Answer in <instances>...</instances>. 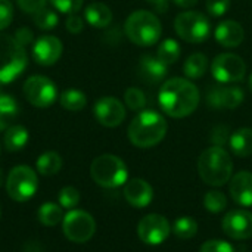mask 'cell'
Returning a JSON list of instances; mask_svg holds the SVG:
<instances>
[{
	"mask_svg": "<svg viewBox=\"0 0 252 252\" xmlns=\"http://www.w3.org/2000/svg\"><path fill=\"white\" fill-rule=\"evenodd\" d=\"M146 1L159 13H164L168 9V4H170V0H146Z\"/></svg>",
	"mask_w": 252,
	"mask_h": 252,
	"instance_id": "cell-43",
	"label": "cell"
},
{
	"mask_svg": "<svg viewBox=\"0 0 252 252\" xmlns=\"http://www.w3.org/2000/svg\"><path fill=\"white\" fill-rule=\"evenodd\" d=\"M34 22L41 30H52V28H55L58 25L59 18H58L56 12L53 9L43 7L41 10L34 13Z\"/></svg>",
	"mask_w": 252,
	"mask_h": 252,
	"instance_id": "cell-32",
	"label": "cell"
},
{
	"mask_svg": "<svg viewBox=\"0 0 252 252\" xmlns=\"http://www.w3.org/2000/svg\"><path fill=\"white\" fill-rule=\"evenodd\" d=\"M168 130L167 120L157 111H142L133 118L128 126L127 134L130 142L142 149L152 148L162 142Z\"/></svg>",
	"mask_w": 252,
	"mask_h": 252,
	"instance_id": "cell-2",
	"label": "cell"
},
{
	"mask_svg": "<svg viewBox=\"0 0 252 252\" xmlns=\"http://www.w3.org/2000/svg\"><path fill=\"white\" fill-rule=\"evenodd\" d=\"M3 185V173H1V170H0V186Z\"/></svg>",
	"mask_w": 252,
	"mask_h": 252,
	"instance_id": "cell-46",
	"label": "cell"
},
{
	"mask_svg": "<svg viewBox=\"0 0 252 252\" xmlns=\"http://www.w3.org/2000/svg\"><path fill=\"white\" fill-rule=\"evenodd\" d=\"M124 198L131 207L145 208L154 199V189L143 179H131L124 185Z\"/></svg>",
	"mask_w": 252,
	"mask_h": 252,
	"instance_id": "cell-17",
	"label": "cell"
},
{
	"mask_svg": "<svg viewBox=\"0 0 252 252\" xmlns=\"http://www.w3.org/2000/svg\"><path fill=\"white\" fill-rule=\"evenodd\" d=\"M171 233V226L168 220L161 214L145 216L137 226V235L140 241L146 245H161L167 241Z\"/></svg>",
	"mask_w": 252,
	"mask_h": 252,
	"instance_id": "cell-12",
	"label": "cell"
},
{
	"mask_svg": "<svg viewBox=\"0 0 252 252\" xmlns=\"http://www.w3.org/2000/svg\"><path fill=\"white\" fill-rule=\"evenodd\" d=\"M244 90L236 86H214L208 90L207 102L213 109H236L244 102Z\"/></svg>",
	"mask_w": 252,
	"mask_h": 252,
	"instance_id": "cell-15",
	"label": "cell"
},
{
	"mask_svg": "<svg viewBox=\"0 0 252 252\" xmlns=\"http://www.w3.org/2000/svg\"><path fill=\"white\" fill-rule=\"evenodd\" d=\"M19 7L27 13H37L46 4V0H18Z\"/></svg>",
	"mask_w": 252,
	"mask_h": 252,
	"instance_id": "cell-40",
	"label": "cell"
},
{
	"mask_svg": "<svg viewBox=\"0 0 252 252\" xmlns=\"http://www.w3.org/2000/svg\"><path fill=\"white\" fill-rule=\"evenodd\" d=\"M124 102L131 111H140L146 106V96L137 87H130L124 93Z\"/></svg>",
	"mask_w": 252,
	"mask_h": 252,
	"instance_id": "cell-33",
	"label": "cell"
},
{
	"mask_svg": "<svg viewBox=\"0 0 252 252\" xmlns=\"http://www.w3.org/2000/svg\"><path fill=\"white\" fill-rule=\"evenodd\" d=\"M37 217L40 220L41 224L53 227L58 223H61L63 220V213H62V207L53 202H46L38 208Z\"/></svg>",
	"mask_w": 252,
	"mask_h": 252,
	"instance_id": "cell-27",
	"label": "cell"
},
{
	"mask_svg": "<svg viewBox=\"0 0 252 252\" xmlns=\"http://www.w3.org/2000/svg\"><path fill=\"white\" fill-rule=\"evenodd\" d=\"M204 207L213 214H219L226 210L227 207V198L220 190H210L204 196Z\"/></svg>",
	"mask_w": 252,
	"mask_h": 252,
	"instance_id": "cell-31",
	"label": "cell"
},
{
	"mask_svg": "<svg viewBox=\"0 0 252 252\" xmlns=\"http://www.w3.org/2000/svg\"><path fill=\"white\" fill-rule=\"evenodd\" d=\"M179 7H185V9H189L192 6H195L198 3V0H173Z\"/></svg>",
	"mask_w": 252,
	"mask_h": 252,
	"instance_id": "cell-44",
	"label": "cell"
},
{
	"mask_svg": "<svg viewBox=\"0 0 252 252\" xmlns=\"http://www.w3.org/2000/svg\"><path fill=\"white\" fill-rule=\"evenodd\" d=\"M182 55V49H180V44L174 40V38H165L159 46H158V50H157V56L161 62H164L167 66L168 65H173L179 61Z\"/></svg>",
	"mask_w": 252,
	"mask_h": 252,
	"instance_id": "cell-26",
	"label": "cell"
},
{
	"mask_svg": "<svg viewBox=\"0 0 252 252\" xmlns=\"http://www.w3.org/2000/svg\"><path fill=\"white\" fill-rule=\"evenodd\" d=\"M214 37L220 46L233 49V47H238L244 41L245 31L239 22L233 19H226L217 25V28L214 30Z\"/></svg>",
	"mask_w": 252,
	"mask_h": 252,
	"instance_id": "cell-20",
	"label": "cell"
},
{
	"mask_svg": "<svg viewBox=\"0 0 252 252\" xmlns=\"http://www.w3.org/2000/svg\"><path fill=\"white\" fill-rule=\"evenodd\" d=\"M208 68V59L202 53H193L190 55L185 63H183V72L190 80H198L205 75Z\"/></svg>",
	"mask_w": 252,
	"mask_h": 252,
	"instance_id": "cell-24",
	"label": "cell"
},
{
	"mask_svg": "<svg viewBox=\"0 0 252 252\" xmlns=\"http://www.w3.org/2000/svg\"><path fill=\"white\" fill-rule=\"evenodd\" d=\"M211 74L220 84L238 83L247 74V63L239 55L221 53L214 58L211 63Z\"/></svg>",
	"mask_w": 252,
	"mask_h": 252,
	"instance_id": "cell-10",
	"label": "cell"
},
{
	"mask_svg": "<svg viewBox=\"0 0 252 252\" xmlns=\"http://www.w3.org/2000/svg\"><path fill=\"white\" fill-rule=\"evenodd\" d=\"M24 96L35 108H49L58 97L55 83L43 75H32L24 83Z\"/></svg>",
	"mask_w": 252,
	"mask_h": 252,
	"instance_id": "cell-11",
	"label": "cell"
},
{
	"mask_svg": "<svg viewBox=\"0 0 252 252\" xmlns=\"http://www.w3.org/2000/svg\"><path fill=\"white\" fill-rule=\"evenodd\" d=\"M198 173L204 183L210 186H223L232 179L233 162L223 146H211L205 149L198 159Z\"/></svg>",
	"mask_w": 252,
	"mask_h": 252,
	"instance_id": "cell-3",
	"label": "cell"
},
{
	"mask_svg": "<svg viewBox=\"0 0 252 252\" xmlns=\"http://www.w3.org/2000/svg\"><path fill=\"white\" fill-rule=\"evenodd\" d=\"M198 87L186 78L174 77L162 83L158 102L161 109L171 118H185L193 114L199 105Z\"/></svg>",
	"mask_w": 252,
	"mask_h": 252,
	"instance_id": "cell-1",
	"label": "cell"
},
{
	"mask_svg": "<svg viewBox=\"0 0 252 252\" xmlns=\"http://www.w3.org/2000/svg\"><path fill=\"white\" fill-rule=\"evenodd\" d=\"M90 176L99 186L115 189L127 183L128 170L121 158L111 154H103L93 159L90 165Z\"/></svg>",
	"mask_w": 252,
	"mask_h": 252,
	"instance_id": "cell-5",
	"label": "cell"
},
{
	"mask_svg": "<svg viewBox=\"0 0 252 252\" xmlns=\"http://www.w3.org/2000/svg\"><path fill=\"white\" fill-rule=\"evenodd\" d=\"M83 1L84 0H50L55 9H58L62 13H69V15H74L75 12H78L83 6Z\"/></svg>",
	"mask_w": 252,
	"mask_h": 252,
	"instance_id": "cell-36",
	"label": "cell"
},
{
	"mask_svg": "<svg viewBox=\"0 0 252 252\" xmlns=\"http://www.w3.org/2000/svg\"><path fill=\"white\" fill-rule=\"evenodd\" d=\"M80 204V192L72 186H65L59 192V205L66 210H74Z\"/></svg>",
	"mask_w": 252,
	"mask_h": 252,
	"instance_id": "cell-34",
	"label": "cell"
},
{
	"mask_svg": "<svg viewBox=\"0 0 252 252\" xmlns=\"http://www.w3.org/2000/svg\"><path fill=\"white\" fill-rule=\"evenodd\" d=\"M0 216H1V211H0Z\"/></svg>",
	"mask_w": 252,
	"mask_h": 252,
	"instance_id": "cell-47",
	"label": "cell"
},
{
	"mask_svg": "<svg viewBox=\"0 0 252 252\" xmlns=\"http://www.w3.org/2000/svg\"><path fill=\"white\" fill-rule=\"evenodd\" d=\"M230 149L238 157H250L252 155V128L244 127L236 130L233 134H230L229 139Z\"/></svg>",
	"mask_w": 252,
	"mask_h": 252,
	"instance_id": "cell-22",
	"label": "cell"
},
{
	"mask_svg": "<svg viewBox=\"0 0 252 252\" xmlns=\"http://www.w3.org/2000/svg\"><path fill=\"white\" fill-rule=\"evenodd\" d=\"M221 227L232 239H250L252 238V213L245 210H232L224 216Z\"/></svg>",
	"mask_w": 252,
	"mask_h": 252,
	"instance_id": "cell-14",
	"label": "cell"
},
{
	"mask_svg": "<svg viewBox=\"0 0 252 252\" xmlns=\"http://www.w3.org/2000/svg\"><path fill=\"white\" fill-rule=\"evenodd\" d=\"M66 30L72 34H78L83 31L84 28V24H83V19L77 15H69V18L66 19V24H65Z\"/></svg>",
	"mask_w": 252,
	"mask_h": 252,
	"instance_id": "cell-41",
	"label": "cell"
},
{
	"mask_svg": "<svg viewBox=\"0 0 252 252\" xmlns=\"http://www.w3.org/2000/svg\"><path fill=\"white\" fill-rule=\"evenodd\" d=\"M174 30L188 43H204L211 32L210 19L198 10H186L176 16Z\"/></svg>",
	"mask_w": 252,
	"mask_h": 252,
	"instance_id": "cell-7",
	"label": "cell"
},
{
	"mask_svg": "<svg viewBox=\"0 0 252 252\" xmlns=\"http://www.w3.org/2000/svg\"><path fill=\"white\" fill-rule=\"evenodd\" d=\"M15 40L21 44V46H28L32 43V32L30 28H19L16 32H15Z\"/></svg>",
	"mask_w": 252,
	"mask_h": 252,
	"instance_id": "cell-42",
	"label": "cell"
},
{
	"mask_svg": "<svg viewBox=\"0 0 252 252\" xmlns=\"http://www.w3.org/2000/svg\"><path fill=\"white\" fill-rule=\"evenodd\" d=\"M62 55V41L53 35H41L35 40L32 56L37 63L49 66L59 61Z\"/></svg>",
	"mask_w": 252,
	"mask_h": 252,
	"instance_id": "cell-16",
	"label": "cell"
},
{
	"mask_svg": "<svg viewBox=\"0 0 252 252\" xmlns=\"http://www.w3.org/2000/svg\"><path fill=\"white\" fill-rule=\"evenodd\" d=\"M167 68L168 66L164 62H161L158 56L143 55L139 61L137 74L145 84L154 86L164 81V78L167 77Z\"/></svg>",
	"mask_w": 252,
	"mask_h": 252,
	"instance_id": "cell-18",
	"label": "cell"
},
{
	"mask_svg": "<svg viewBox=\"0 0 252 252\" xmlns=\"http://www.w3.org/2000/svg\"><path fill=\"white\" fill-rule=\"evenodd\" d=\"M3 142H4V146L7 151L18 152L25 148V145L28 142V131L22 126H10L4 131Z\"/></svg>",
	"mask_w": 252,
	"mask_h": 252,
	"instance_id": "cell-23",
	"label": "cell"
},
{
	"mask_svg": "<svg viewBox=\"0 0 252 252\" xmlns=\"http://www.w3.org/2000/svg\"><path fill=\"white\" fill-rule=\"evenodd\" d=\"M62 229L66 239L74 244H86L96 232L94 219L83 210H71L62 220Z\"/></svg>",
	"mask_w": 252,
	"mask_h": 252,
	"instance_id": "cell-9",
	"label": "cell"
},
{
	"mask_svg": "<svg viewBox=\"0 0 252 252\" xmlns=\"http://www.w3.org/2000/svg\"><path fill=\"white\" fill-rule=\"evenodd\" d=\"M38 188L35 171L28 165H16L10 170L6 179V192L16 202L31 199Z\"/></svg>",
	"mask_w": 252,
	"mask_h": 252,
	"instance_id": "cell-8",
	"label": "cell"
},
{
	"mask_svg": "<svg viewBox=\"0 0 252 252\" xmlns=\"http://www.w3.org/2000/svg\"><path fill=\"white\" fill-rule=\"evenodd\" d=\"M28 62L25 47L15 37L0 34V84L13 81L24 72Z\"/></svg>",
	"mask_w": 252,
	"mask_h": 252,
	"instance_id": "cell-6",
	"label": "cell"
},
{
	"mask_svg": "<svg viewBox=\"0 0 252 252\" xmlns=\"http://www.w3.org/2000/svg\"><path fill=\"white\" fill-rule=\"evenodd\" d=\"M171 232L176 235V238L179 239H183V241H188V239H192L193 236H196L198 233V223L195 219L192 217H179L173 227H171Z\"/></svg>",
	"mask_w": 252,
	"mask_h": 252,
	"instance_id": "cell-30",
	"label": "cell"
},
{
	"mask_svg": "<svg viewBox=\"0 0 252 252\" xmlns=\"http://www.w3.org/2000/svg\"><path fill=\"white\" fill-rule=\"evenodd\" d=\"M35 167L37 171L43 176H55L62 168V158L58 152L49 151L38 157Z\"/></svg>",
	"mask_w": 252,
	"mask_h": 252,
	"instance_id": "cell-25",
	"label": "cell"
},
{
	"mask_svg": "<svg viewBox=\"0 0 252 252\" xmlns=\"http://www.w3.org/2000/svg\"><path fill=\"white\" fill-rule=\"evenodd\" d=\"M94 117L97 120L99 124H102L103 127H118L124 118H126V108L124 105L112 96H105L100 97L93 108Z\"/></svg>",
	"mask_w": 252,
	"mask_h": 252,
	"instance_id": "cell-13",
	"label": "cell"
},
{
	"mask_svg": "<svg viewBox=\"0 0 252 252\" xmlns=\"http://www.w3.org/2000/svg\"><path fill=\"white\" fill-rule=\"evenodd\" d=\"M229 139H230V133L226 126H217L213 130L211 142L214 143V146H223L226 142H229Z\"/></svg>",
	"mask_w": 252,
	"mask_h": 252,
	"instance_id": "cell-39",
	"label": "cell"
},
{
	"mask_svg": "<svg viewBox=\"0 0 252 252\" xmlns=\"http://www.w3.org/2000/svg\"><path fill=\"white\" fill-rule=\"evenodd\" d=\"M124 31L128 40L140 47H149L158 43L162 34V25L152 12L139 9L126 19Z\"/></svg>",
	"mask_w": 252,
	"mask_h": 252,
	"instance_id": "cell-4",
	"label": "cell"
},
{
	"mask_svg": "<svg viewBox=\"0 0 252 252\" xmlns=\"http://www.w3.org/2000/svg\"><path fill=\"white\" fill-rule=\"evenodd\" d=\"M18 115V103L13 97L0 93V131L9 127V123Z\"/></svg>",
	"mask_w": 252,
	"mask_h": 252,
	"instance_id": "cell-29",
	"label": "cell"
},
{
	"mask_svg": "<svg viewBox=\"0 0 252 252\" xmlns=\"http://www.w3.org/2000/svg\"><path fill=\"white\" fill-rule=\"evenodd\" d=\"M59 103L66 111H81L87 105V97L83 92L77 89H69L61 94Z\"/></svg>",
	"mask_w": 252,
	"mask_h": 252,
	"instance_id": "cell-28",
	"label": "cell"
},
{
	"mask_svg": "<svg viewBox=\"0 0 252 252\" xmlns=\"http://www.w3.org/2000/svg\"><path fill=\"white\" fill-rule=\"evenodd\" d=\"M248 84H250V90L252 92V74L250 75V80H248Z\"/></svg>",
	"mask_w": 252,
	"mask_h": 252,
	"instance_id": "cell-45",
	"label": "cell"
},
{
	"mask_svg": "<svg viewBox=\"0 0 252 252\" xmlns=\"http://www.w3.org/2000/svg\"><path fill=\"white\" fill-rule=\"evenodd\" d=\"M199 252H235V248L223 239H210L201 245Z\"/></svg>",
	"mask_w": 252,
	"mask_h": 252,
	"instance_id": "cell-35",
	"label": "cell"
},
{
	"mask_svg": "<svg viewBox=\"0 0 252 252\" xmlns=\"http://www.w3.org/2000/svg\"><path fill=\"white\" fill-rule=\"evenodd\" d=\"M205 7H207V12L211 16L219 18V16H223L229 10L230 0H207Z\"/></svg>",
	"mask_w": 252,
	"mask_h": 252,
	"instance_id": "cell-37",
	"label": "cell"
},
{
	"mask_svg": "<svg viewBox=\"0 0 252 252\" xmlns=\"http://www.w3.org/2000/svg\"><path fill=\"white\" fill-rule=\"evenodd\" d=\"M13 19V7L10 0H0V30L9 27Z\"/></svg>",
	"mask_w": 252,
	"mask_h": 252,
	"instance_id": "cell-38",
	"label": "cell"
},
{
	"mask_svg": "<svg viewBox=\"0 0 252 252\" xmlns=\"http://www.w3.org/2000/svg\"><path fill=\"white\" fill-rule=\"evenodd\" d=\"M86 21L94 28H105L112 22V12L111 9L102 1L90 3L84 10Z\"/></svg>",
	"mask_w": 252,
	"mask_h": 252,
	"instance_id": "cell-21",
	"label": "cell"
},
{
	"mask_svg": "<svg viewBox=\"0 0 252 252\" xmlns=\"http://www.w3.org/2000/svg\"><path fill=\"white\" fill-rule=\"evenodd\" d=\"M229 193L232 199L241 207L252 205V173L239 171L230 179Z\"/></svg>",
	"mask_w": 252,
	"mask_h": 252,
	"instance_id": "cell-19",
	"label": "cell"
}]
</instances>
